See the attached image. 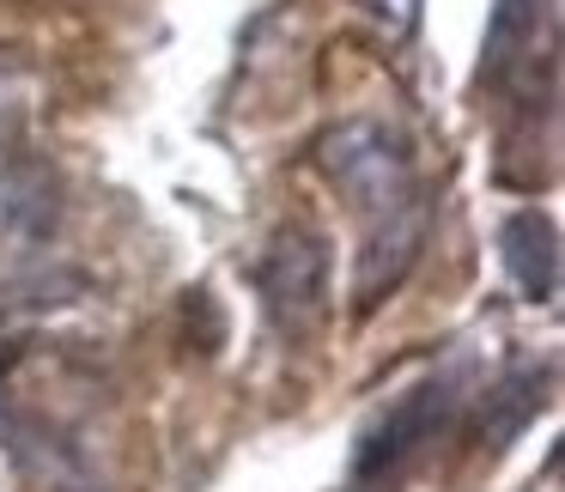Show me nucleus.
Returning a JSON list of instances; mask_svg holds the SVG:
<instances>
[{
  "mask_svg": "<svg viewBox=\"0 0 565 492\" xmlns=\"http://www.w3.org/2000/svg\"><path fill=\"white\" fill-rule=\"evenodd\" d=\"M256 292L280 334H292V341L310 334L329 310V237L310 225H286L256 268Z\"/></svg>",
  "mask_w": 565,
  "mask_h": 492,
  "instance_id": "2",
  "label": "nucleus"
},
{
  "mask_svg": "<svg viewBox=\"0 0 565 492\" xmlns=\"http://www.w3.org/2000/svg\"><path fill=\"white\" fill-rule=\"evenodd\" d=\"M553 0H492L487 43H480V86L504 92L516 67L535 62V38L547 31Z\"/></svg>",
  "mask_w": 565,
  "mask_h": 492,
  "instance_id": "6",
  "label": "nucleus"
},
{
  "mask_svg": "<svg viewBox=\"0 0 565 492\" xmlns=\"http://www.w3.org/2000/svg\"><path fill=\"white\" fill-rule=\"evenodd\" d=\"M499 261L516 280V292L535 298V304H553L559 292V232L541 207H516L499 232Z\"/></svg>",
  "mask_w": 565,
  "mask_h": 492,
  "instance_id": "5",
  "label": "nucleus"
},
{
  "mask_svg": "<svg viewBox=\"0 0 565 492\" xmlns=\"http://www.w3.org/2000/svg\"><path fill=\"white\" fill-rule=\"evenodd\" d=\"M547 389H553V371H535V365H523V371L492 383V389L480 395V426H475L480 450H504V443L547 407Z\"/></svg>",
  "mask_w": 565,
  "mask_h": 492,
  "instance_id": "7",
  "label": "nucleus"
},
{
  "mask_svg": "<svg viewBox=\"0 0 565 492\" xmlns=\"http://www.w3.org/2000/svg\"><path fill=\"white\" fill-rule=\"evenodd\" d=\"M317 164L347 201L353 213H365L371 232L395 220H414V213H431L426 195H419V171L407 140L395 135L390 122H371V116H353V122L329 128L317 140Z\"/></svg>",
  "mask_w": 565,
  "mask_h": 492,
  "instance_id": "1",
  "label": "nucleus"
},
{
  "mask_svg": "<svg viewBox=\"0 0 565 492\" xmlns=\"http://www.w3.org/2000/svg\"><path fill=\"white\" fill-rule=\"evenodd\" d=\"M456 377H426L414 383V389L402 395V402L390 407V414L377 419V426L365 431V443H359L353 456V474L359 480H390L402 474L407 462H414L426 443H438V431L456 419Z\"/></svg>",
  "mask_w": 565,
  "mask_h": 492,
  "instance_id": "3",
  "label": "nucleus"
},
{
  "mask_svg": "<svg viewBox=\"0 0 565 492\" xmlns=\"http://www.w3.org/2000/svg\"><path fill=\"white\" fill-rule=\"evenodd\" d=\"M62 225V183L50 164H13L0 171V249H38Z\"/></svg>",
  "mask_w": 565,
  "mask_h": 492,
  "instance_id": "4",
  "label": "nucleus"
}]
</instances>
